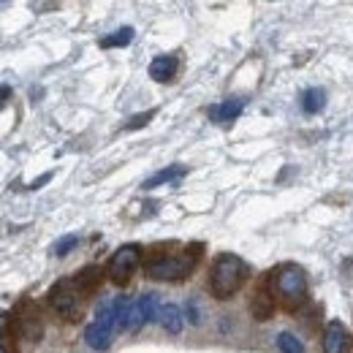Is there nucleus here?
I'll return each instance as SVG.
<instances>
[{"instance_id": "obj_1", "label": "nucleus", "mask_w": 353, "mask_h": 353, "mask_svg": "<svg viewBox=\"0 0 353 353\" xmlns=\"http://www.w3.org/2000/svg\"><path fill=\"white\" fill-rule=\"evenodd\" d=\"M201 242L174 248V245H158L147 253L144 259V272L152 280H166V283H182L185 277H190V272L201 261Z\"/></svg>"}, {"instance_id": "obj_2", "label": "nucleus", "mask_w": 353, "mask_h": 353, "mask_svg": "<svg viewBox=\"0 0 353 353\" xmlns=\"http://www.w3.org/2000/svg\"><path fill=\"white\" fill-rule=\"evenodd\" d=\"M250 277V266L245 264L239 256L234 253H221L215 256L212 269H210V291L215 299H231L234 294H239V288L248 283Z\"/></svg>"}, {"instance_id": "obj_3", "label": "nucleus", "mask_w": 353, "mask_h": 353, "mask_svg": "<svg viewBox=\"0 0 353 353\" xmlns=\"http://www.w3.org/2000/svg\"><path fill=\"white\" fill-rule=\"evenodd\" d=\"M269 283H272V291H274V299L277 305L285 310V312H296V310L305 307L307 302V277L299 266L294 264H283L277 266L274 272H269Z\"/></svg>"}, {"instance_id": "obj_4", "label": "nucleus", "mask_w": 353, "mask_h": 353, "mask_svg": "<svg viewBox=\"0 0 353 353\" xmlns=\"http://www.w3.org/2000/svg\"><path fill=\"white\" fill-rule=\"evenodd\" d=\"M82 299H85V296L79 294L74 277H63V280H57V283L49 288V294H46L49 307L54 310L57 315L68 318V321L77 318V312H79V307H82Z\"/></svg>"}, {"instance_id": "obj_5", "label": "nucleus", "mask_w": 353, "mask_h": 353, "mask_svg": "<svg viewBox=\"0 0 353 353\" xmlns=\"http://www.w3.org/2000/svg\"><path fill=\"white\" fill-rule=\"evenodd\" d=\"M141 256H144V250H141V245H136V242L117 248V250L112 253L109 264H106L109 280H112L114 285H125L133 277V272L139 269V264H141Z\"/></svg>"}, {"instance_id": "obj_6", "label": "nucleus", "mask_w": 353, "mask_h": 353, "mask_svg": "<svg viewBox=\"0 0 353 353\" xmlns=\"http://www.w3.org/2000/svg\"><path fill=\"white\" fill-rule=\"evenodd\" d=\"M14 323H17V334H19L22 340L39 343L41 334H44L41 312L36 307V302H30V299H22V302L14 307Z\"/></svg>"}, {"instance_id": "obj_7", "label": "nucleus", "mask_w": 353, "mask_h": 353, "mask_svg": "<svg viewBox=\"0 0 353 353\" xmlns=\"http://www.w3.org/2000/svg\"><path fill=\"white\" fill-rule=\"evenodd\" d=\"M353 337L343 321H329L323 329V353H351Z\"/></svg>"}, {"instance_id": "obj_8", "label": "nucleus", "mask_w": 353, "mask_h": 353, "mask_svg": "<svg viewBox=\"0 0 353 353\" xmlns=\"http://www.w3.org/2000/svg\"><path fill=\"white\" fill-rule=\"evenodd\" d=\"M277 307V299H274V291H272V283H269V277H266L264 283L253 291V299H250V315L256 318V321H269L272 318V312Z\"/></svg>"}, {"instance_id": "obj_9", "label": "nucleus", "mask_w": 353, "mask_h": 353, "mask_svg": "<svg viewBox=\"0 0 353 353\" xmlns=\"http://www.w3.org/2000/svg\"><path fill=\"white\" fill-rule=\"evenodd\" d=\"M158 318V294H141L139 299H133L131 312V332L136 334L141 326H147L150 321Z\"/></svg>"}, {"instance_id": "obj_10", "label": "nucleus", "mask_w": 353, "mask_h": 353, "mask_svg": "<svg viewBox=\"0 0 353 353\" xmlns=\"http://www.w3.org/2000/svg\"><path fill=\"white\" fill-rule=\"evenodd\" d=\"M85 340L92 351H109L112 348V340H114V329L103 326L101 321H92L88 329H85Z\"/></svg>"}, {"instance_id": "obj_11", "label": "nucleus", "mask_w": 353, "mask_h": 353, "mask_svg": "<svg viewBox=\"0 0 353 353\" xmlns=\"http://www.w3.org/2000/svg\"><path fill=\"white\" fill-rule=\"evenodd\" d=\"M176 68H179V63H176L174 54H158L150 63V79H155V82H172L176 77Z\"/></svg>"}, {"instance_id": "obj_12", "label": "nucleus", "mask_w": 353, "mask_h": 353, "mask_svg": "<svg viewBox=\"0 0 353 353\" xmlns=\"http://www.w3.org/2000/svg\"><path fill=\"white\" fill-rule=\"evenodd\" d=\"M242 109H245V101H242V98H225L218 106H210V117H212L215 123L228 125V123H234V120L242 114Z\"/></svg>"}, {"instance_id": "obj_13", "label": "nucleus", "mask_w": 353, "mask_h": 353, "mask_svg": "<svg viewBox=\"0 0 353 353\" xmlns=\"http://www.w3.org/2000/svg\"><path fill=\"white\" fill-rule=\"evenodd\" d=\"M103 274L106 272H101V266H85L82 272H77V277H74V283H77V288H79V294L82 296H92L98 288H101V280H103Z\"/></svg>"}, {"instance_id": "obj_14", "label": "nucleus", "mask_w": 353, "mask_h": 353, "mask_svg": "<svg viewBox=\"0 0 353 353\" xmlns=\"http://www.w3.org/2000/svg\"><path fill=\"white\" fill-rule=\"evenodd\" d=\"M158 321H161L166 334H179L182 332V312L176 305H163L158 310Z\"/></svg>"}, {"instance_id": "obj_15", "label": "nucleus", "mask_w": 353, "mask_h": 353, "mask_svg": "<svg viewBox=\"0 0 353 353\" xmlns=\"http://www.w3.org/2000/svg\"><path fill=\"white\" fill-rule=\"evenodd\" d=\"M188 172V166H182V163H174V166H166V169H161V172H155V174L150 176L147 182H144V188L147 190H152V188H161V185H166V182H174L179 176Z\"/></svg>"}, {"instance_id": "obj_16", "label": "nucleus", "mask_w": 353, "mask_h": 353, "mask_svg": "<svg viewBox=\"0 0 353 353\" xmlns=\"http://www.w3.org/2000/svg\"><path fill=\"white\" fill-rule=\"evenodd\" d=\"M131 312H133V299L131 296H117L114 299V318H117V332H131Z\"/></svg>"}, {"instance_id": "obj_17", "label": "nucleus", "mask_w": 353, "mask_h": 353, "mask_svg": "<svg viewBox=\"0 0 353 353\" xmlns=\"http://www.w3.org/2000/svg\"><path fill=\"white\" fill-rule=\"evenodd\" d=\"M323 106H326V92L321 88H307L302 92V112L305 114H318V112H323Z\"/></svg>"}, {"instance_id": "obj_18", "label": "nucleus", "mask_w": 353, "mask_h": 353, "mask_svg": "<svg viewBox=\"0 0 353 353\" xmlns=\"http://www.w3.org/2000/svg\"><path fill=\"white\" fill-rule=\"evenodd\" d=\"M133 28H120V30H114V33H109V36H103L98 46H103V49H120V46H128L133 41Z\"/></svg>"}, {"instance_id": "obj_19", "label": "nucleus", "mask_w": 353, "mask_h": 353, "mask_svg": "<svg viewBox=\"0 0 353 353\" xmlns=\"http://www.w3.org/2000/svg\"><path fill=\"white\" fill-rule=\"evenodd\" d=\"M277 351L280 353H305V345H302V340H299L296 334H291V332H280V334H277Z\"/></svg>"}, {"instance_id": "obj_20", "label": "nucleus", "mask_w": 353, "mask_h": 353, "mask_svg": "<svg viewBox=\"0 0 353 353\" xmlns=\"http://www.w3.org/2000/svg\"><path fill=\"white\" fill-rule=\"evenodd\" d=\"M79 245V236L77 234H65V236H60L54 245H52V256H57V259H65L74 248Z\"/></svg>"}, {"instance_id": "obj_21", "label": "nucleus", "mask_w": 353, "mask_h": 353, "mask_svg": "<svg viewBox=\"0 0 353 353\" xmlns=\"http://www.w3.org/2000/svg\"><path fill=\"white\" fill-rule=\"evenodd\" d=\"M155 117V109H150V112H144V114H136L128 120V125H125V131H139V128H144L150 120Z\"/></svg>"}, {"instance_id": "obj_22", "label": "nucleus", "mask_w": 353, "mask_h": 353, "mask_svg": "<svg viewBox=\"0 0 353 353\" xmlns=\"http://www.w3.org/2000/svg\"><path fill=\"white\" fill-rule=\"evenodd\" d=\"M0 353H17V348L11 345V337H8V329L3 334V343H0Z\"/></svg>"}, {"instance_id": "obj_23", "label": "nucleus", "mask_w": 353, "mask_h": 353, "mask_svg": "<svg viewBox=\"0 0 353 353\" xmlns=\"http://www.w3.org/2000/svg\"><path fill=\"white\" fill-rule=\"evenodd\" d=\"M188 318H190V323H199V310H196V302H188Z\"/></svg>"}, {"instance_id": "obj_24", "label": "nucleus", "mask_w": 353, "mask_h": 353, "mask_svg": "<svg viewBox=\"0 0 353 353\" xmlns=\"http://www.w3.org/2000/svg\"><path fill=\"white\" fill-rule=\"evenodd\" d=\"M57 3H33V11H54Z\"/></svg>"}]
</instances>
